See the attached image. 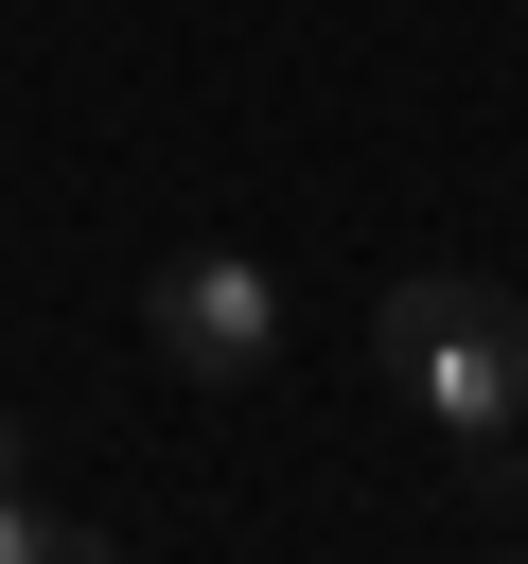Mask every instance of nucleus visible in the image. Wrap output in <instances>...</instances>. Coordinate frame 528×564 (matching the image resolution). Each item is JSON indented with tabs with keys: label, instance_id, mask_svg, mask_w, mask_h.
Masks as SVG:
<instances>
[{
	"label": "nucleus",
	"instance_id": "f257e3e1",
	"mask_svg": "<svg viewBox=\"0 0 528 564\" xmlns=\"http://www.w3.org/2000/svg\"><path fill=\"white\" fill-rule=\"evenodd\" d=\"M370 370L458 441V476H528V300L510 282H458V264H422V282H387L370 300Z\"/></svg>",
	"mask_w": 528,
	"mask_h": 564
},
{
	"label": "nucleus",
	"instance_id": "f03ea898",
	"mask_svg": "<svg viewBox=\"0 0 528 564\" xmlns=\"http://www.w3.org/2000/svg\"><path fill=\"white\" fill-rule=\"evenodd\" d=\"M141 335H158V370H194V388H246V370L282 352V282H264L246 247H176V264L141 282Z\"/></svg>",
	"mask_w": 528,
	"mask_h": 564
},
{
	"label": "nucleus",
	"instance_id": "423d86ee",
	"mask_svg": "<svg viewBox=\"0 0 528 564\" xmlns=\"http://www.w3.org/2000/svg\"><path fill=\"white\" fill-rule=\"evenodd\" d=\"M493 564H510V546H493Z\"/></svg>",
	"mask_w": 528,
	"mask_h": 564
},
{
	"label": "nucleus",
	"instance_id": "39448f33",
	"mask_svg": "<svg viewBox=\"0 0 528 564\" xmlns=\"http://www.w3.org/2000/svg\"><path fill=\"white\" fill-rule=\"evenodd\" d=\"M0 18H18V0H0Z\"/></svg>",
	"mask_w": 528,
	"mask_h": 564
},
{
	"label": "nucleus",
	"instance_id": "7ed1b4c3",
	"mask_svg": "<svg viewBox=\"0 0 528 564\" xmlns=\"http://www.w3.org/2000/svg\"><path fill=\"white\" fill-rule=\"evenodd\" d=\"M0 564H123L106 529H70V511H35L18 476H0Z\"/></svg>",
	"mask_w": 528,
	"mask_h": 564
},
{
	"label": "nucleus",
	"instance_id": "20e7f679",
	"mask_svg": "<svg viewBox=\"0 0 528 564\" xmlns=\"http://www.w3.org/2000/svg\"><path fill=\"white\" fill-rule=\"evenodd\" d=\"M0 476H18V405H0Z\"/></svg>",
	"mask_w": 528,
	"mask_h": 564
}]
</instances>
